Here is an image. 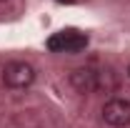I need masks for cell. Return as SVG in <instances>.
Returning <instances> with one entry per match:
<instances>
[{"label":"cell","mask_w":130,"mask_h":128,"mask_svg":"<svg viewBox=\"0 0 130 128\" xmlns=\"http://www.w3.org/2000/svg\"><path fill=\"white\" fill-rule=\"evenodd\" d=\"M88 45V35L78 30H60L48 38V48L53 53H80Z\"/></svg>","instance_id":"2"},{"label":"cell","mask_w":130,"mask_h":128,"mask_svg":"<svg viewBox=\"0 0 130 128\" xmlns=\"http://www.w3.org/2000/svg\"><path fill=\"white\" fill-rule=\"evenodd\" d=\"M35 80V68L25 60H10V63L3 68V83L8 88H15V91H23L32 85Z\"/></svg>","instance_id":"1"},{"label":"cell","mask_w":130,"mask_h":128,"mask_svg":"<svg viewBox=\"0 0 130 128\" xmlns=\"http://www.w3.org/2000/svg\"><path fill=\"white\" fill-rule=\"evenodd\" d=\"M103 121L113 128L130 126V100L128 98H110L103 106Z\"/></svg>","instance_id":"3"},{"label":"cell","mask_w":130,"mask_h":128,"mask_svg":"<svg viewBox=\"0 0 130 128\" xmlns=\"http://www.w3.org/2000/svg\"><path fill=\"white\" fill-rule=\"evenodd\" d=\"M128 75H130V68H128Z\"/></svg>","instance_id":"6"},{"label":"cell","mask_w":130,"mask_h":128,"mask_svg":"<svg viewBox=\"0 0 130 128\" xmlns=\"http://www.w3.org/2000/svg\"><path fill=\"white\" fill-rule=\"evenodd\" d=\"M3 3H8V0H0V5H3Z\"/></svg>","instance_id":"5"},{"label":"cell","mask_w":130,"mask_h":128,"mask_svg":"<svg viewBox=\"0 0 130 128\" xmlns=\"http://www.w3.org/2000/svg\"><path fill=\"white\" fill-rule=\"evenodd\" d=\"M70 85L78 93H83V96L98 91V70H93V68H78V70H73L70 73Z\"/></svg>","instance_id":"4"}]
</instances>
